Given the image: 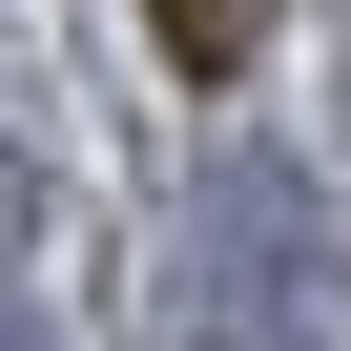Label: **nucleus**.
I'll list each match as a JSON object with an SVG mask.
<instances>
[{"label":"nucleus","mask_w":351,"mask_h":351,"mask_svg":"<svg viewBox=\"0 0 351 351\" xmlns=\"http://www.w3.org/2000/svg\"><path fill=\"white\" fill-rule=\"evenodd\" d=\"M310 330H330V207H310V165L228 145L186 207V351H310Z\"/></svg>","instance_id":"nucleus-1"},{"label":"nucleus","mask_w":351,"mask_h":351,"mask_svg":"<svg viewBox=\"0 0 351 351\" xmlns=\"http://www.w3.org/2000/svg\"><path fill=\"white\" fill-rule=\"evenodd\" d=\"M145 21H165L186 83H248V62H269V0H145Z\"/></svg>","instance_id":"nucleus-2"},{"label":"nucleus","mask_w":351,"mask_h":351,"mask_svg":"<svg viewBox=\"0 0 351 351\" xmlns=\"http://www.w3.org/2000/svg\"><path fill=\"white\" fill-rule=\"evenodd\" d=\"M0 351H21V310H0Z\"/></svg>","instance_id":"nucleus-3"}]
</instances>
